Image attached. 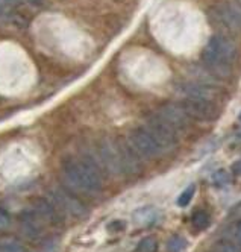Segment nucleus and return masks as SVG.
Listing matches in <instances>:
<instances>
[{
  "label": "nucleus",
  "mask_w": 241,
  "mask_h": 252,
  "mask_svg": "<svg viewBox=\"0 0 241 252\" xmlns=\"http://www.w3.org/2000/svg\"><path fill=\"white\" fill-rule=\"evenodd\" d=\"M146 131L151 134V137L155 140V143L158 145V148L161 149V152H167L176 146L178 143V131L167 123L164 119H161L158 114L156 116H151L147 119L146 125H144Z\"/></svg>",
  "instance_id": "obj_4"
},
{
  "label": "nucleus",
  "mask_w": 241,
  "mask_h": 252,
  "mask_svg": "<svg viewBox=\"0 0 241 252\" xmlns=\"http://www.w3.org/2000/svg\"><path fill=\"white\" fill-rule=\"evenodd\" d=\"M9 225V214L3 210H0V228H6Z\"/></svg>",
  "instance_id": "obj_19"
},
{
  "label": "nucleus",
  "mask_w": 241,
  "mask_h": 252,
  "mask_svg": "<svg viewBox=\"0 0 241 252\" xmlns=\"http://www.w3.org/2000/svg\"><path fill=\"white\" fill-rule=\"evenodd\" d=\"M237 135L241 138V113L238 116V125H237Z\"/></svg>",
  "instance_id": "obj_24"
},
{
  "label": "nucleus",
  "mask_w": 241,
  "mask_h": 252,
  "mask_svg": "<svg viewBox=\"0 0 241 252\" xmlns=\"http://www.w3.org/2000/svg\"><path fill=\"white\" fill-rule=\"evenodd\" d=\"M129 146H131L137 155L143 157V158H153L161 152V149L158 148V145L155 143V140L151 137V134L146 131V128H137L131 132V137H129Z\"/></svg>",
  "instance_id": "obj_7"
},
{
  "label": "nucleus",
  "mask_w": 241,
  "mask_h": 252,
  "mask_svg": "<svg viewBox=\"0 0 241 252\" xmlns=\"http://www.w3.org/2000/svg\"><path fill=\"white\" fill-rule=\"evenodd\" d=\"M232 170H234L235 175H241V158L232 164Z\"/></svg>",
  "instance_id": "obj_23"
},
{
  "label": "nucleus",
  "mask_w": 241,
  "mask_h": 252,
  "mask_svg": "<svg viewBox=\"0 0 241 252\" xmlns=\"http://www.w3.org/2000/svg\"><path fill=\"white\" fill-rule=\"evenodd\" d=\"M215 252H241V251L232 243H218L215 246Z\"/></svg>",
  "instance_id": "obj_18"
},
{
  "label": "nucleus",
  "mask_w": 241,
  "mask_h": 252,
  "mask_svg": "<svg viewBox=\"0 0 241 252\" xmlns=\"http://www.w3.org/2000/svg\"><path fill=\"white\" fill-rule=\"evenodd\" d=\"M182 108L191 119L202 120V122H214L220 116L218 106L208 99H200L188 96L182 100Z\"/></svg>",
  "instance_id": "obj_5"
},
{
  "label": "nucleus",
  "mask_w": 241,
  "mask_h": 252,
  "mask_svg": "<svg viewBox=\"0 0 241 252\" xmlns=\"http://www.w3.org/2000/svg\"><path fill=\"white\" fill-rule=\"evenodd\" d=\"M212 181H214L215 186L221 187V186H226V184L231 183V176H229V173L226 170H218V172H215L212 175Z\"/></svg>",
  "instance_id": "obj_16"
},
{
  "label": "nucleus",
  "mask_w": 241,
  "mask_h": 252,
  "mask_svg": "<svg viewBox=\"0 0 241 252\" xmlns=\"http://www.w3.org/2000/svg\"><path fill=\"white\" fill-rule=\"evenodd\" d=\"M0 252H26V249L18 243H2Z\"/></svg>",
  "instance_id": "obj_17"
},
{
  "label": "nucleus",
  "mask_w": 241,
  "mask_h": 252,
  "mask_svg": "<svg viewBox=\"0 0 241 252\" xmlns=\"http://www.w3.org/2000/svg\"><path fill=\"white\" fill-rule=\"evenodd\" d=\"M62 173L67 184L87 194H96L102 190V181L91 159L67 158L62 163Z\"/></svg>",
  "instance_id": "obj_1"
},
{
  "label": "nucleus",
  "mask_w": 241,
  "mask_h": 252,
  "mask_svg": "<svg viewBox=\"0 0 241 252\" xmlns=\"http://www.w3.org/2000/svg\"><path fill=\"white\" fill-rule=\"evenodd\" d=\"M124 222H121V220H116V222H113V223H109V226H108V229H111V231H114V232H119V231H123L124 229Z\"/></svg>",
  "instance_id": "obj_20"
},
{
  "label": "nucleus",
  "mask_w": 241,
  "mask_h": 252,
  "mask_svg": "<svg viewBox=\"0 0 241 252\" xmlns=\"http://www.w3.org/2000/svg\"><path fill=\"white\" fill-rule=\"evenodd\" d=\"M100 159L109 172L114 173H134L138 170V155L135 151L121 143L105 140L99 148Z\"/></svg>",
  "instance_id": "obj_3"
},
{
  "label": "nucleus",
  "mask_w": 241,
  "mask_h": 252,
  "mask_svg": "<svg viewBox=\"0 0 241 252\" xmlns=\"http://www.w3.org/2000/svg\"><path fill=\"white\" fill-rule=\"evenodd\" d=\"M237 46L223 35H214L207 43L202 53V60L212 73L218 76H228L232 64L237 60Z\"/></svg>",
  "instance_id": "obj_2"
},
{
  "label": "nucleus",
  "mask_w": 241,
  "mask_h": 252,
  "mask_svg": "<svg viewBox=\"0 0 241 252\" xmlns=\"http://www.w3.org/2000/svg\"><path fill=\"white\" fill-rule=\"evenodd\" d=\"M185 245H187V242H185V239L179 237V236H173L169 242H167V249H169V252H181Z\"/></svg>",
  "instance_id": "obj_15"
},
{
  "label": "nucleus",
  "mask_w": 241,
  "mask_h": 252,
  "mask_svg": "<svg viewBox=\"0 0 241 252\" xmlns=\"http://www.w3.org/2000/svg\"><path fill=\"white\" fill-rule=\"evenodd\" d=\"M18 2V0H0V8H2L3 11L6 8H11L12 5H15Z\"/></svg>",
  "instance_id": "obj_22"
},
{
  "label": "nucleus",
  "mask_w": 241,
  "mask_h": 252,
  "mask_svg": "<svg viewBox=\"0 0 241 252\" xmlns=\"http://www.w3.org/2000/svg\"><path fill=\"white\" fill-rule=\"evenodd\" d=\"M55 197H57L58 204H60L64 210L70 211L71 214L78 216V214H82V213H84V205L76 199L75 196H71V194H68V193H65V191H57Z\"/></svg>",
  "instance_id": "obj_10"
},
{
  "label": "nucleus",
  "mask_w": 241,
  "mask_h": 252,
  "mask_svg": "<svg viewBox=\"0 0 241 252\" xmlns=\"http://www.w3.org/2000/svg\"><path fill=\"white\" fill-rule=\"evenodd\" d=\"M158 243L155 237H144L138 243V252H156Z\"/></svg>",
  "instance_id": "obj_13"
},
{
  "label": "nucleus",
  "mask_w": 241,
  "mask_h": 252,
  "mask_svg": "<svg viewBox=\"0 0 241 252\" xmlns=\"http://www.w3.org/2000/svg\"><path fill=\"white\" fill-rule=\"evenodd\" d=\"M194 191H196V187H194L193 184H191L190 187L185 189V190L181 193V196L178 197V205H179V207H187V205L190 204V201L193 199Z\"/></svg>",
  "instance_id": "obj_14"
},
{
  "label": "nucleus",
  "mask_w": 241,
  "mask_h": 252,
  "mask_svg": "<svg viewBox=\"0 0 241 252\" xmlns=\"http://www.w3.org/2000/svg\"><path fill=\"white\" fill-rule=\"evenodd\" d=\"M211 223V219H210V214L205 213V211H197L194 213L193 216V225L196 229L199 231H203V229H207Z\"/></svg>",
  "instance_id": "obj_12"
},
{
  "label": "nucleus",
  "mask_w": 241,
  "mask_h": 252,
  "mask_svg": "<svg viewBox=\"0 0 241 252\" xmlns=\"http://www.w3.org/2000/svg\"><path fill=\"white\" fill-rule=\"evenodd\" d=\"M183 92L187 93V96L193 97H200V99H208L214 102V97L218 96V90L207 85V84H188L187 87H183Z\"/></svg>",
  "instance_id": "obj_9"
},
{
  "label": "nucleus",
  "mask_w": 241,
  "mask_h": 252,
  "mask_svg": "<svg viewBox=\"0 0 241 252\" xmlns=\"http://www.w3.org/2000/svg\"><path fill=\"white\" fill-rule=\"evenodd\" d=\"M234 236H235V240L241 245V220L234 228Z\"/></svg>",
  "instance_id": "obj_21"
},
{
  "label": "nucleus",
  "mask_w": 241,
  "mask_h": 252,
  "mask_svg": "<svg viewBox=\"0 0 241 252\" xmlns=\"http://www.w3.org/2000/svg\"><path fill=\"white\" fill-rule=\"evenodd\" d=\"M158 116L161 119H164L170 126H173L176 131L188 128L190 120H191V117L185 113L181 103H167V105L161 106L158 111Z\"/></svg>",
  "instance_id": "obj_8"
},
{
  "label": "nucleus",
  "mask_w": 241,
  "mask_h": 252,
  "mask_svg": "<svg viewBox=\"0 0 241 252\" xmlns=\"http://www.w3.org/2000/svg\"><path fill=\"white\" fill-rule=\"evenodd\" d=\"M23 2L30 3V5H41V3H43V0H23Z\"/></svg>",
  "instance_id": "obj_25"
},
{
  "label": "nucleus",
  "mask_w": 241,
  "mask_h": 252,
  "mask_svg": "<svg viewBox=\"0 0 241 252\" xmlns=\"http://www.w3.org/2000/svg\"><path fill=\"white\" fill-rule=\"evenodd\" d=\"M134 219L137 223L140 225H149V223H153L156 220V211L151 207H146V208H141L138 210L135 214H134Z\"/></svg>",
  "instance_id": "obj_11"
},
{
  "label": "nucleus",
  "mask_w": 241,
  "mask_h": 252,
  "mask_svg": "<svg viewBox=\"0 0 241 252\" xmlns=\"http://www.w3.org/2000/svg\"><path fill=\"white\" fill-rule=\"evenodd\" d=\"M211 15L223 28L229 31H241V5L234 2H223L214 6Z\"/></svg>",
  "instance_id": "obj_6"
}]
</instances>
